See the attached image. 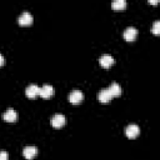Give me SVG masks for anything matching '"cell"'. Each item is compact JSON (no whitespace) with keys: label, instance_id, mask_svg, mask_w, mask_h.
<instances>
[{"label":"cell","instance_id":"cell-9","mask_svg":"<svg viewBox=\"0 0 160 160\" xmlns=\"http://www.w3.org/2000/svg\"><path fill=\"white\" fill-rule=\"evenodd\" d=\"M36 154H38L36 146H26V148H24V150H22V155H24V158L28 159V160H32V159L36 156Z\"/></svg>","mask_w":160,"mask_h":160},{"label":"cell","instance_id":"cell-11","mask_svg":"<svg viewBox=\"0 0 160 160\" xmlns=\"http://www.w3.org/2000/svg\"><path fill=\"white\" fill-rule=\"evenodd\" d=\"M98 99H99L100 102L106 104V102H110V100L112 98H111V95H110V92H109L108 89H101L100 92H99V95H98Z\"/></svg>","mask_w":160,"mask_h":160},{"label":"cell","instance_id":"cell-16","mask_svg":"<svg viewBox=\"0 0 160 160\" xmlns=\"http://www.w3.org/2000/svg\"><path fill=\"white\" fill-rule=\"evenodd\" d=\"M4 62H5V60H4V56L0 54V66H2V65H4Z\"/></svg>","mask_w":160,"mask_h":160},{"label":"cell","instance_id":"cell-15","mask_svg":"<svg viewBox=\"0 0 160 160\" xmlns=\"http://www.w3.org/2000/svg\"><path fill=\"white\" fill-rule=\"evenodd\" d=\"M0 160H9V155L6 151H0Z\"/></svg>","mask_w":160,"mask_h":160},{"label":"cell","instance_id":"cell-3","mask_svg":"<svg viewBox=\"0 0 160 160\" xmlns=\"http://www.w3.org/2000/svg\"><path fill=\"white\" fill-rule=\"evenodd\" d=\"M18 22L21 25V26H28V25H31L32 24V15L28 11H24L19 18H18Z\"/></svg>","mask_w":160,"mask_h":160},{"label":"cell","instance_id":"cell-17","mask_svg":"<svg viewBox=\"0 0 160 160\" xmlns=\"http://www.w3.org/2000/svg\"><path fill=\"white\" fill-rule=\"evenodd\" d=\"M149 4H151V5H156L158 1H156V0H154V1H149Z\"/></svg>","mask_w":160,"mask_h":160},{"label":"cell","instance_id":"cell-4","mask_svg":"<svg viewBox=\"0 0 160 160\" xmlns=\"http://www.w3.org/2000/svg\"><path fill=\"white\" fill-rule=\"evenodd\" d=\"M39 91H40V88L35 84H30L26 89H25V95L29 98V99H34L39 95Z\"/></svg>","mask_w":160,"mask_h":160},{"label":"cell","instance_id":"cell-10","mask_svg":"<svg viewBox=\"0 0 160 160\" xmlns=\"http://www.w3.org/2000/svg\"><path fill=\"white\" fill-rule=\"evenodd\" d=\"M99 62H100V65H101L104 69H108V68H110V66L114 64V59H112V56H110V55L105 54V55L100 56Z\"/></svg>","mask_w":160,"mask_h":160},{"label":"cell","instance_id":"cell-1","mask_svg":"<svg viewBox=\"0 0 160 160\" xmlns=\"http://www.w3.org/2000/svg\"><path fill=\"white\" fill-rule=\"evenodd\" d=\"M68 99H69V101H70L71 104L76 105V104H80V102L84 100V94H82L80 90H72V91L69 94Z\"/></svg>","mask_w":160,"mask_h":160},{"label":"cell","instance_id":"cell-8","mask_svg":"<svg viewBox=\"0 0 160 160\" xmlns=\"http://www.w3.org/2000/svg\"><path fill=\"white\" fill-rule=\"evenodd\" d=\"M2 119L6 121V122H15L18 120V114L15 112L14 109H8L4 114H2Z\"/></svg>","mask_w":160,"mask_h":160},{"label":"cell","instance_id":"cell-2","mask_svg":"<svg viewBox=\"0 0 160 160\" xmlns=\"http://www.w3.org/2000/svg\"><path fill=\"white\" fill-rule=\"evenodd\" d=\"M125 134H126V136H128L129 139H135V138L140 134V128H139L138 125H135V124H130V125L126 126Z\"/></svg>","mask_w":160,"mask_h":160},{"label":"cell","instance_id":"cell-5","mask_svg":"<svg viewBox=\"0 0 160 160\" xmlns=\"http://www.w3.org/2000/svg\"><path fill=\"white\" fill-rule=\"evenodd\" d=\"M136 36H138V30L135 28L129 26V28L125 29V31H124V39L126 41H134L136 39Z\"/></svg>","mask_w":160,"mask_h":160},{"label":"cell","instance_id":"cell-6","mask_svg":"<svg viewBox=\"0 0 160 160\" xmlns=\"http://www.w3.org/2000/svg\"><path fill=\"white\" fill-rule=\"evenodd\" d=\"M39 95L41 96V98H44V99H49V98H51L52 95H54V88L51 86V85H44V86H41L40 88V91H39Z\"/></svg>","mask_w":160,"mask_h":160},{"label":"cell","instance_id":"cell-7","mask_svg":"<svg viewBox=\"0 0 160 160\" xmlns=\"http://www.w3.org/2000/svg\"><path fill=\"white\" fill-rule=\"evenodd\" d=\"M51 125H52L54 128H56V129L62 128V126L65 125V116H64L62 114H56V115H54L52 119H51Z\"/></svg>","mask_w":160,"mask_h":160},{"label":"cell","instance_id":"cell-14","mask_svg":"<svg viewBox=\"0 0 160 160\" xmlns=\"http://www.w3.org/2000/svg\"><path fill=\"white\" fill-rule=\"evenodd\" d=\"M152 32L155 35H159L160 34V21L159 20L154 22V25H152Z\"/></svg>","mask_w":160,"mask_h":160},{"label":"cell","instance_id":"cell-12","mask_svg":"<svg viewBox=\"0 0 160 160\" xmlns=\"http://www.w3.org/2000/svg\"><path fill=\"white\" fill-rule=\"evenodd\" d=\"M108 90H109V92H110L111 98L120 96V94H121V88H120V85H119L118 82H112V84L108 88Z\"/></svg>","mask_w":160,"mask_h":160},{"label":"cell","instance_id":"cell-13","mask_svg":"<svg viewBox=\"0 0 160 160\" xmlns=\"http://www.w3.org/2000/svg\"><path fill=\"white\" fill-rule=\"evenodd\" d=\"M111 8L115 11H122L126 8V1L125 0H114L111 2Z\"/></svg>","mask_w":160,"mask_h":160}]
</instances>
